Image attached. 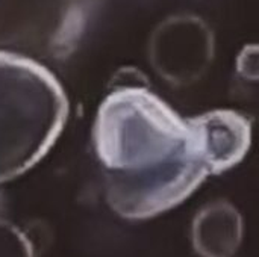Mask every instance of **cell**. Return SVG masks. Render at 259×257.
<instances>
[{
  "mask_svg": "<svg viewBox=\"0 0 259 257\" xmlns=\"http://www.w3.org/2000/svg\"><path fill=\"white\" fill-rule=\"evenodd\" d=\"M237 70L250 80H259V44L244 45L237 56Z\"/></svg>",
  "mask_w": 259,
  "mask_h": 257,
  "instance_id": "7",
  "label": "cell"
},
{
  "mask_svg": "<svg viewBox=\"0 0 259 257\" xmlns=\"http://www.w3.org/2000/svg\"><path fill=\"white\" fill-rule=\"evenodd\" d=\"M93 145L108 204L129 220L175 208L212 174L193 117H181L140 83L120 85L103 98Z\"/></svg>",
  "mask_w": 259,
  "mask_h": 257,
  "instance_id": "1",
  "label": "cell"
},
{
  "mask_svg": "<svg viewBox=\"0 0 259 257\" xmlns=\"http://www.w3.org/2000/svg\"><path fill=\"white\" fill-rule=\"evenodd\" d=\"M241 236V217L228 201L205 206L193 224L194 248L203 257H231L237 253Z\"/></svg>",
  "mask_w": 259,
  "mask_h": 257,
  "instance_id": "5",
  "label": "cell"
},
{
  "mask_svg": "<svg viewBox=\"0 0 259 257\" xmlns=\"http://www.w3.org/2000/svg\"><path fill=\"white\" fill-rule=\"evenodd\" d=\"M68 98L38 61L0 50V185L38 164L59 138Z\"/></svg>",
  "mask_w": 259,
  "mask_h": 257,
  "instance_id": "2",
  "label": "cell"
},
{
  "mask_svg": "<svg viewBox=\"0 0 259 257\" xmlns=\"http://www.w3.org/2000/svg\"><path fill=\"white\" fill-rule=\"evenodd\" d=\"M214 53V36L197 15L178 14L161 21L149 41V59L168 82L188 85L203 74Z\"/></svg>",
  "mask_w": 259,
  "mask_h": 257,
  "instance_id": "3",
  "label": "cell"
},
{
  "mask_svg": "<svg viewBox=\"0 0 259 257\" xmlns=\"http://www.w3.org/2000/svg\"><path fill=\"white\" fill-rule=\"evenodd\" d=\"M193 120L212 174L229 170L244 158L252 141V124L246 115L234 109H214Z\"/></svg>",
  "mask_w": 259,
  "mask_h": 257,
  "instance_id": "4",
  "label": "cell"
},
{
  "mask_svg": "<svg viewBox=\"0 0 259 257\" xmlns=\"http://www.w3.org/2000/svg\"><path fill=\"white\" fill-rule=\"evenodd\" d=\"M0 257H35L32 241L3 217H0Z\"/></svg>",
  "mask_w": 259,
  "mask_h": 257,
  "instance_id": "6",
  "label": "cell"
}]
</instances>
